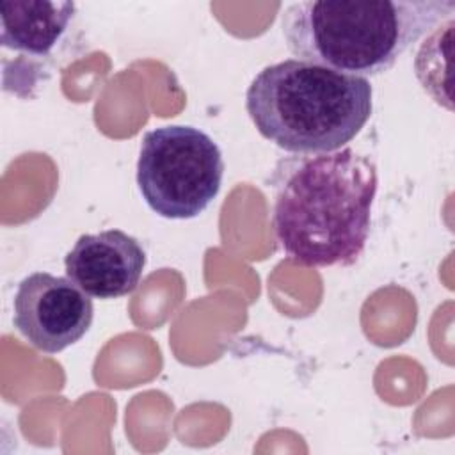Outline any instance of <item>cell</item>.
<instances>
[{
    "instance_id": "cell-3",
    "label": "cell",
    "mask_w": 455,
    "mask_h": 455,
    "mask_svg": "<svg viewBox=\"0 0 455 455\" xmlns=\"http://www.w3.org/2000/svg\"><path fill=\"white\" fill-rule=\"evenodd\" d=\"M366 78L299 59L263 68L245 92L258 132L284 151L318 155L341 149L371 116Z\"/></svg>"
},
{
    "instance_id": "cell-6",
    "label": "cell",
    "mask_w": 455,
    "mask_h": 455,
    "mask_svg": "<svg viewBox=\"0 0 455 455\" xmlns=\"http://www.w3.org/2000/svg\"><path fill=\"white\" fill-rule=\"evenodd\" d=\"M146 267V252L137 238L121 229L82 235L64 258L66 275L96 299L132 293Z\"/></svg>"
},
{
    "instance_id": "cell-4",
    "label": "cell",
    "mask_w": 455,
    "mask_h": 455,
    "mask_svg": "<svg viewBox=\"0 0 455 455\" xmlns=\"http://www.w3.org/2000/svg\"><path fill=\"white\" fill-rule=\"evenodd\" d=\"M222 176L219 146L194 126H160L142 139L137 185L148 206L160 217H197L219 194Z\"/></svg>"
},
{
    "instance_id": "cell-1",
    "label": "cell",
    "mask_w": 455,
    "mask_h": 455,
    "mask_svg": "<svg viewBox=\"0 0 455 455\" xmlns=\"http://www.w3.org/2000/svg\"><path fill=\"white\" fill-rule=\"evenodd\" d=\"M272 226L283 251L304 267H348L364 251L377 167L352 148L284 162Z\"/></svg>"
},
{
    "instance_id": "cell-2",
    "label": "cell",
    "mask_w": 455,
    "mask_h": 455,
    "mask_svg": "<svg viewBox=\"0 0 455 455\" xmlns=\"http://www.w3.org/2000/svg\"><path fill=\"white\" fill-rule=\"evenodd\" d=\"M455 11L451 0L297 2L281 30L299 59L352 76H375Z\"/></svg>"
},
{
    "instance_id": "cell-5",
    "label": "cell",
    "mask_w": 455,
    "mask_h": 455,
    "mask_svg": "<svg viewBox=\"0 0 455 455\" xmlns=\"http://www.w3.org/2000/svg\"><path fill=\"white\" fill-rule=\"evenodd\" d=\"M91 295L69 277L48 272L27 275L14 295V325L37 350L57 354L76 343L91 327Z\"/></svg>"
},
{
    "instance_id": "cell-7",
    "label": "cell",
    "mask_w": 455,
    "mask_h": 455,
    "mask_svg": "<svg viewBox=\"0 0 455 455\" xmlns=\"http://www.w3.org/2000/svg\"><path fill=\"white\" fill-rule=\"evenodd\" d=\"M76 14L73 2L4 0L0 2V41L16 53L44 59L64 39Z\"/></svg>"
},
{
    "instance_id": "cell-8",
    "label": "cell",
    "mask_w": 455,
    "mask_h": 455,
    "mask_svg": "<svg viewBox=\"0 0 455 455\" xmlns=\"http://www.w3.org/2000/svg\"><path fill=\"white\" fill-rule=\"evenodd\" d=\"M453 20L448 18L446 25H439L425 39L421 48L416 53L414 69L423 89L432 96V100L448 110L453 108L450 96V82L446 80L448 73V57L451 46Z\"/></svg>"
}]
</instances>
